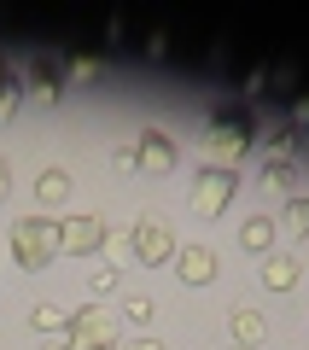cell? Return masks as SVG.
Here are the masks:
<instances>
[{
	"mask_svg": "<svg viewBox=\"0 0 309 350\" xmlns=\"http://www.w3.org/2000/svg\"><path fill=\"white\" fill-rule=\"evenodd\" d=\"M6 245H12V262H18V269L41 275V269L59 262V222H53V216H18L12 234H6Z\"/></svg>",
	"mask_w": 309,
	"mask_h": 350,
	"instance_id": "1",
	"label": "cell"
},
{
	"mask_svg": "<svg viewBox=\"0 0 309 350\" xmlns=\"http://www.w3.org/2000/svg\"><path fill=\"white\" fill-rule=\"evenodd\" d=\"M204 146H211V163H216V170H234V163L257 146V129H251L245 111H216V117H211V135H204Z\"/></svg>",
	"mask_w": 309,
	"mask_h": 350,
	"instance_id": "2",
	"label": "cell"
},
{
	"mask_svg": "<svg viewBox=\"0 0 309 350\" xmlns=\"http://www.w3.org/2000/svg\"><path fill=\"white\" fill-rule=\"evenodd\" d=\"M234 193H239V175H234V170H216V163H204V170L193 175V193H187V204H193L198 222H216V216L234 211Z\"/></svg>",
	"mask_w": 309,
	"mask_h": 350,
	"instance_id": "3",
	"label": "cell"
},
{
	"mask_svg": "<svg viewBox=\"0 0 309 350\" xmlns=\"http://www.w3.org/2000/svg\"><path fill=\"white\" fill-rule=\"evenodd\" d=\"M64 338H70V350H105V345L123 338V321H117L105 304H82V310H70Z\"/></svg>",
	"mask_w": 309,
	"mask_h": 350,
	"instance_id": "4",
	"label": "cell"
},
{
	"mask_svg": "<svg viewBox=\"0 0 309 350\" xmlns=\"http://www.w3.org/2000/svg\"><path fill=\"white\" fill-rule=\"evenodd\" d=\"M105 239H111V228H105V216H59V257H99L105 251Z\"/></svg>",
	"mask_w": 309,
	"mask_h": 350,
	"instance_id": "5",
	"label": "cell"
},
{
	"mask_svg": "<svg viewBox=\"0 0 309 350\" xmlns=\"http://www.w3.org/2000/svg\"><path fill=\"white\" fill-rule=\"evenodd\" d=\"M129 251L140 257V269H170L181 245H175V234L158 222V216H140V222H135V245H129Z\"/></svg>",
	"mask_w": 309,
	"mask_h": 350,
	"instance_id": "6",
	"label": "cell"
},
{
	"mask_svg": "<svg viewBox=\"0 0 309 350\" xmlns=\"http://www.w3.org/2000/svg\"><path fill=\"white\" fill-rule=\"evenodd\" d=\"M170 269H175L181 286H211V280H216V251L211 245H181Z\"/></svg>",
	"mask_w": 309,
	"mask_h": 350,
	"instance_id": "7",
	"label": "cell"
},
{
	"mask_svg": "<svg viewBox=\"0 0 309 350\" xmlns=\"http://www.w3.org/2000/svg\"><path fill=\"white\" fill-rule=\"evenodd\" d=\"M135 152H140V170H146V175H170L175 163H181V146H175V140L163 135V129H146Z\"/></svg>",
	"mask_w": 309,
	"mask_h": 350,
	"instance_id": "8",
	"label": "cell"
},
{
	"mask_svg": "<svg viewBox=\"0 0 309 350\" xmlns=\"http://www.w3.org/2000/svg\"><path fill=\"white\" fill-rule=\"evenodd\" d=\"M64 204H70V175L64 170H41L36 175V216H53V222H59Z\"/></svg>",
	"mask_w": 309,
	"mask_h": 350,
	"instance_id": "9",
	"label": "cell"
},
{
	"mask_svg": "<svg viewBox=\"0 0 309 350\" xmlns=\"http://www.w3.org/2000/svg\"><path fill=\"white\" fill-rule=\"evenodd\" d=\"M228 333H234V350H257L263 338H269V315L251 310V304H239V310L228 315Z\"/></svg>",
	"mask_w": 309,
	"mask_h": 350,
	"instance_id": "10",
	"label": "cell"
},
{
	"mask_svg": "<svg viewBox=\"0 0 309 350\" xmlns=\"http://www.w3.org/2000/svg\"><path fill=\"white\" fill-rule=\"evenodd\" d=\"M297 275H304V269H297V257H292V251H269V257H263V286H269V292H292L297 286Z\"/></svg>",
	"mask_w": 309,
	"mask_h": 350,
	"instance_id": "11",
	"label": "cell"
},
{
	"mask_svg": "<svg viewBox=\"0 0 309 350\" xmlns=\"http://www.w3.org/2000/svg\"><path fill=\"white\" fill-rule=\"evenodd\" d=\"M24 94H36V100L59 105V100H64V76L53 70L47 59H36V64H29V70H24Z\"/></svg>",
	"mask_w": 309,
	"mask_h": 350,
	"instance_id": "12",
	"label": "cell"
},
{
	"mask_svg": "<svg viewBox=\"0 0 309 350\" xmlns=\"http://www.w3.org/2000/svg\"><path fill=\"white\" fill-rule=\"evenodd\" d=\"M274 239H280V222H274V216H245V228H239V245H245L251 257H269Z\"/></svg>",
	"mask_w": 309,
	"mask_h": 350,
	"instance_id": "13",
	"label": "cell"
},
{
	"mask_svg": "<svg viewBox=\"0 0 309 350\" xmlns=\"http://www.w3.org/2000/svg\"><path fill=\"white\" fill-rule=\"evenodd\" d=\"M29 327H36L41 338L64 333V327H70V310H64V304H36V310H29Z\"/></svg>",
	"mask_w": 309,
	"mask_h": 350,
	"instance_id": "14",
	"label": "cell"
},
{
	"mask_svg": "<svg viewBox=\"0 0 309 350\" xmlns=\"http://www.w3.org/2000/svg\"><path fill=\"white\" fill-rule=\"evenodd\" d=\"M280 234H286V239H309V199H286Z\"/></svg>",
	"mask_w": 309,
	"mask_h": 350,
	"instance_id": "15",
	"label": "cell"
},
{
	"mask_svg": "<svg viewBox=\"0 0 309 350\" xmlns=\"http://www.w3.org/2000/svg\"><path fill=\"white\" fill-rule=\"evenodd\" d=\"M117 321L146 327V321H152V298H146V292H123V304H117Z\"/></svg>",
	"mask_w": 309,
	"mask_h": 350,
	"instance_id": "16",
	"label": "cell"
},
{
	"mask_svg": "<svg viewBox=\"0 0 309 350\" xmlns=\"http://www.w3.org/2000/svg\"><path fill=\"white\" fill-rule=\"evenodd\" d=\"M263 187H269V193H292L297 187V170H292V163H263Z\"/></svg>",
	"mask_w": 309,
	"mask_h": 350,
	"instance_id": "17",
	"label": "cell"
},
{
	"mask_svg": "<svg viewBox=\"0 0 309 350\" xmlns=\"http://www.w3.org/2000/svg\"><path fill=\"white\" fill-rule=\"evenodd\" d=\"M64 76H70V82H94V76H99V59H88V53H70Z\"/></svg>",
	"mask_w": 309,
	"mask_h": 350,
	"instance_id": "18",
	"label": "cell"
},
{
	"mask_svg": "<svg viewBox=\"0 0 309 350\" xmlns=\"http://www.w3.org/2000/svg\"><path fill=\"white\" fill-rule=\"evenodd\" d=\"M18 105H24V82H6V88H0V123H12Z\"/></svg>",
	"mask_w": 309,
	"mask_h": 350,
	"instance_id": "19",
	"label": "cell"
},
{
	"mask_svg": "<svg viewBox=\"0 0 309 350\" xmlns=\"http://www.w3.org/2000/svg\"><path fill=\"white\" fill-rule=\"evenodd\" d=\"M117 286H123V280H117V269H105V262H99L94 275H88V292H99V298H111Z\"/></svg>",
	"mask_w": 309,
	"mask_h": 350,
	"instance_id": "20",
	"label": "cell"
},
{
	"mask_svg": "<svg viewBox=\"0 0 309 350\" xmlns=\"http://www.w3.org/2000/svg\"><path fill=\"white\" fill-rule=\"evenodd\" d=\"M146 59H170V36H163V29L146 36Z\"/></svg>",
	"mask_w": 309,
	"mask_h": 350,
	"instance_id": "21",
	"label": "cell"
},
{
	"mask_svg": "<svg viewBox=\"0 0 309 350\" xmlns=\"http://www.w3.org/2000/svg\"><path fill=\"white\" fill-rule=\"evenodd\" d=\"M117 350H163V338H146V333H135V338H123Z\"/></svg>",
	"mask_w": 309,
	"mask_h": 350,
	"instance_id": "22",
	"label": "cell"
},
{
	"mask_svg": "<svg viewBox=\"0 0 309 350\" xmlns=\"http://www.w3.org/2000/svg\"><path fill=\"white\" fill-rule=\"evenodd\" d=\"M117 170H140V152L135 146H117Z\"/></svg>",
	"mask_w": 309,
	"mask_h": 350,
	"instance_id": "23",
	"label": "cell"
},
{
	"mask_svg": "<svg viewBox=\"0 0 309 350\" xmlns=\"http://www.w3.org/2000/svg\"><path fill=\"white\" fill-rule=\"evenodd\" d=\"M6 199H12V163L0 158V204H6Z\"/></svg>",
	"mask_w": 309,
	"mask_h": 350,
	"instance_id": "24",
	"label": "cell"
},
{
	"mask_svg": "<svg viewBox=\"0 0 309 350\" xmlns=\"http://www.w3.org/2000/svg\"><path fill=\"white\" fill-rule=\"evenodd\" d=\"M297 123H309V94H297V100H292V129Z\"/></svg>",
	"mask_w": 309,
	"mask_h": 350,
	"instance_id": "25",
	"label": "cell"
},
{
	"mask_svg": "<svg viewBox=\"0 0 309 350\" xmlns=\"http://www.w3.org/2000/svg\"><path fill=\"white\" fill-rule=\"evenodd\" d=\"M41 350H70V338H64V333H47V338H41Z\"/></svg>",
	"mask_w": 309,
	"mask_h": 350,
	"instance_id": "26",
	"label": "cell"
},
{
	"mask_svg": "<svg viewBox=\"0 0 309 350\" xmlns=\"http://www.w3.org/2000/svg\"><path fill=\"white\" fill-rule=\"evenodd\" d=\"M6 82H12V70H6V64H0V88H6Z\"/></svg>",
	"mask_w": 309,
	"mask_h": 350,
	"instance_id": "27",
	"label": "cell"
}]
</instances>
